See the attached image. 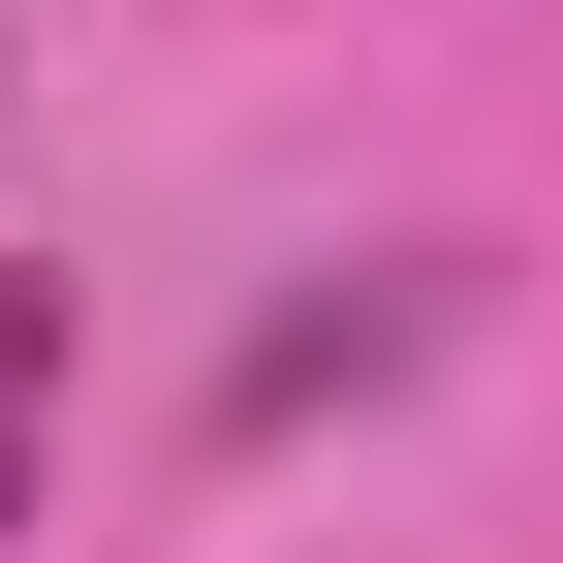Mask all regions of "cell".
Segmentation results:
<instances>
[{
  "label": "cell",
  "mask_w": 563,
  "mask_h": 563,
  "mask_svg": "<svg viewBox=\"0 0 563 563\" xmlns=\"http://www.w3.org/2000/svg\"><path fill=\"white\" fill-rule=\"evenodd\" d=\"M32 439H63V282H0V532H32Z\"/></svg>",
  "instance_id": "cell-1"
}]
</instances>
